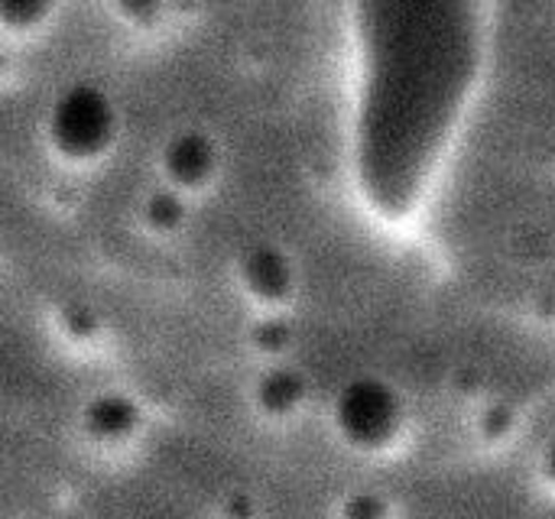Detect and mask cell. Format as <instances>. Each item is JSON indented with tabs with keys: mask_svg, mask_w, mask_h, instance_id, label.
Segmentation results:
<instances>
[{
	"mask_svg": "<svg viewBox=\"0 0 555 519\" xmlns=\"http://www.w3.org/2000/svg\"><path fill=\"white\" fill-rule=\"evenodd\" d=\"M354 143L364 192L410 211L468 117L485 62V0H354Z\"/></svg>",
	"mask_w": 555,
	"mask_h": 519,
	"instance_id": "cell-1",
	"label": "cell"
}]
</instances>
